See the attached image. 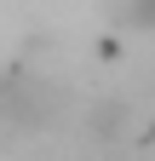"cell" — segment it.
Listing matches in <instances>:
<instances>
[{
  "mask_svg": "<svg viewBox=\"0 0 155 161\" xmlns=\"http://www.w3.org/2000/svg\"><path fill=\"white\" fill-rule=\"evenodd\" d=\"M126 17L138 29H155V0H126Z\"/></svg>",
  "mask_w": 155,
  "mask_h": 161,
  "instance_id": "6da1fadb",
  "label": "cell"
}]
</instances>
